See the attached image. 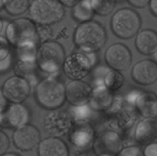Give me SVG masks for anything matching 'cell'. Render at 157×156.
Returning <instances> with one entry per match:
<instances>
[{
    "mask_svg": "<svg viewBox=\"0 0 157 156\" xmlns=\"http://www.w3.org/2000/svg\"><path fill=\"white\" fill-rule=\"evenodd\" d=\"M30 3V0H5L3 9L11 16L18 17L29 10Z\"/></svg>",
    "mask_w": 157,
    "mask_h": 156,
    "instance_id": "obj_24",
    "label": "cell"
},
{
    "mask_svg": "<svg viewBox=\"0 0 157 156\" xmlns=\"http://www.w3.org/2000/svg\"><path fill=\"white\" fill-rule=\"evenodd\" d=\"M31 113L23 103H10L0 113V127L7 129H15L29 123Z\"/></svg>",
    "mask_w": 157,
    "mask_h": 156,
    "instance_id": "obj_13",
    "label": "cell"
},
{
    "mask_svg": "<svg viewBox=\"0 0 157 156\" xmlns=\"http://www.w3.org/2000/svg\"><path fill=\"white\" fill-rule=\"evenodd\" d=\"M69 141L77 151H85L92 148L96 132L88 121L75 122L69 132Z\"/></svg>",
    "mask_w": 157,
    "mask_h": 156,
    "instance_id": "obj_12",
    "label": "cell"
},
{
    "mask_svg": "<svg viewBox=\"0 0 157 156\" xmlns=\"http://www.w3.org/2000/svg\"><path fill=\"white\" fill-rule=\"evenodd\" d=\"M3 28H4V20H3V18L0 16V34L2 32Z\"/></svg>",
    "mask_w": 157,
    "mask_h": 156,
    "instance_id": "obj_39",
    "label": "cell"
},
{
    "mask_svg": "<svg viewBox=\"0 0 157 156\" xmlns=\"http://www.w3.org/2000/svg\"><path fill=\"white\" fill-rule=\"evenodd\" d=\"M31 89L32 86L26 78L13 75L4 81L1 90L9 102L23 103L30 96Z\"/></svg>",
    "mask_w": 157,
    "mask_h": 156,
    "instance_id": "obj_10",
    "label": "cell"
},
{
    "mask_svg": "<svg viewBox=\"0 0 157 156\" xmlns=\"http://www.w3.org/2000/svg\"><path fill=\"white\" fill-rule=\"evenodd\" d=\"M75 123L68 110H48L43 119V129L48 136L61 138L69 133Z\"/></svg>",
    "mask_w": 157,
    "mask_h": 156,
    "instance_id": "obj_7",
    "label": "cell"
},
{
    "mask_svg": "<svg viewBox=\"0 0 157 156\" xmlns=\"http://www.w3.org/2000/svg\"><path fill=\"white\" fill-rule=\"evenodd\" d=\"M129 4L136 9H144L150 3V0H127Z\"/></svg>",
    "mask_w": 157,
    "mask_h": 156,
    "instance_id": "obj_35",
    "label": "cell"
},
{
    "mask_svg": "<svg viewBox=\"0 0 157 156\" xmlns=\"http://www.w3.org/2000/svg\"><path fill=\"white\" fill-rule=\"evenodd\" d=\"M38 29V38H39L40 44L51 40L52 35L53 34L52 28L48 25H37Z\"/></svg>",
    "mask_w": 157,
    "mask_h": 156,
    "instance_id": "obj_30",
    "label": "cell"
},
{
    "mask_svg": "<svg viewBox=\"0 0 157 156\" xmlns=\"http://www.w3.org/2000/svg\"><path fill=\"white\" fill-rule=\"evenodd\" d=\"M152 55H153V60L157 64V49L156 51H155Z\"/></svg>",
    "mask_w": 157,
    "mask_h": 156,
    "instance_id": "obj_41",
    "label": "cell"
},
{
    "mask_svg": "<svg viewBox=\"0 0 157 156\" xmlns=\"http://www.w3.org/2000/svg\"><path fill=\"white\" fill-rule=\"evenodd\" d=\"M143 152L144 156H157V142H153L145 145Z\"/></svg>",
    "mask_w": 157,
    "mask_h": 156,
    "instance_id": "obj_33",
    "label": "cell"
},
{
    "mask_svg": "<svg viewBox=\"0 0 157 156\" xmlns=\"http://www.w3.org/2000/svg\"><path fill=\"white\" fill-rule=\"evenodd\" d=\"M6 38L15 50L38 47L40 44L37 24L29 18H17L8 23Z\"/></svg>",
    "mask_w": 157,
    "mask_h": 156,
    "instance_id": "obj_2",
    "label": "cell"
},
{
    "mask_svg": "<svg viewBox=\"0 0 157 156\" xmlns=\"http://www.w3.org/2000/svg\"><path fill=\"white\" fill-rule=\"evenodd\" d=\"M125 82V78L122 73L110 69L104 78V85L112 92H115L122 88Z\"/></svg>",
    "mask_w": 157,
    "mask_h": 156,
    "instance_id": "obj_25",
    "label": "cell"
},
{
    "mask_svg": "<svg viewBox=\"0 0 157 156\" xmlns=\"http://www.w3.org/2000/svg\"><path fill=\"white\" fill-rule=\"evenodd\" d=\"M38 156H70L67 143L58 137L48 136L38 145Z\"/></svg>",
    "mask_w": 157,
    "mask_h": 156,
    "instance_id": "obj_20",
    "label": "cell"
},
{
    "mask_svg": "<svg viewBox=\"0 0 157 156\" xmlns=\"http://www.w3.org/2000/svg\"><path fill=\"white\" fill-rule=\"evenodd\" d=\"M63 6L66 8H72L74 6L79 2L81 0H58Z\"/></svg>",
    "mask_w": 157,
    "mask_h": 156,
    "instance_id": "obj_36",
    "label": "cell"
},
{
    "mask_svg": "<svg viewBox=\"0 0 157 156\" xmlns=\"http://www.w3.org/2000/svg\"><path fill=\"white\" fill-rule=\"evenodd\" d=\"M141 91H142V90H139V89H133V90H131V91H130L127 94L124 101H125L129 106H131L133 107L135 101H136V98L139 96V94L140 93ZM133 108H134V107H133Z\"/></svg>",
    "mask_w": 157,
    "mask_h": 156,
    "instance_id": "obj_32",
    "label": "cell"
},
{
    "mask_svg": "<svg viewBox=\"0 0 157 156\" xmlns=\"http://www.w3.org/2000/svg\"><path fill=\"white\" fill-rule=\"evenodd\" d=\"M2 156H21V155H19V154L15 152H6V154H2Z\"/></svg>",
    "mask_w": 157,
    "mask_h": 156,
    "instance_id": "obj_40",
    "label": "cell"
},
{
    "mask_svg": "<svg viewBox=\"0 0 157 156\" xmlns=\"http://www.w3.org/2000/svg\"><path fill=\"white\" fill-rule=\"evenodd\" d=\"M135 47L143 55H152L157 49V32L151 28L140 30L136 35Z\"/></svg>",
    "mask_w": 157,
    "mask_h": 156,
    "instance_id": "obj_22",
    "label": "cell"
},
{
    "mask_svg": "<svg viewBox=\"0 0 157 156\" xmlns=\"http://www.w3.org/2000/svg\"><path fill=\"white\" fill-rule=\"evenodd\" d=\"M113 92L110 91L104 84L94 86L90 94L89 106L93 111L107 112L114 101Z\"/></svg>",
    "mask_w": 157,
    "mask_h": 156,
    "instance_id": "obj_19",
    "label": "cell"
},
{
    "mask_svg": "<svg viewBox=\"0 0 157 156\" xmlns=\"http://www.w3.org/2000/svg\"><path fill=\"white\" fill-rule=\"evenodd\" d=\"M133 107L144 118H157V94L154 92L142 90Z\"/></svg>",
    "mask_w": 157,
    "mask_h": 156,
    "instance_id": "obj_21",
    "label": "cell"
},
{
    "mask_svg": "<svg viewBox=\"0 0 157 156\" xmlns=\"http://www.w3.org/2000/svg\"><path fill=\"white\" fill-rule=\"evenodd\" d=\"M12 56L2 61H0V73H6L12 67Z\"/></svg>",
    "mask_w": 157,
    "mask_h": 156,
    "instance_id": "obj_34",
    "label": "cell"
},
{
    "mask_svg": "<svg viewBox=\"0 0 157 156\" xmlns=\"http://www.w3.org/2000/svg\"><path fill=\"white\" fill-rule=\"evenodd\" d=\"M4 2L5 0H0V10H2L4 8Z\"/></svg>",
    "mask_w": 157,
    "mask_h": 156,
    "instance_id": "obj_42",
    "label": "cell"
},
{
    "mask_svg": "<svg viewBox=\"0 0 157 156\" xmlns=\"http://www.w3.org/2000/svg\"><path fill=\"white\" fill-rule=\"evenodd\" d=\"M12 56V46L6 37L0 35V61Z\"/></svg>",
    "mask_w": 157,
    "mask_h": 156,
    "instance_id": "obj_28",
    "label": "cell"
},
{
    "mask_svg": "<svg viewBox=\"0 0 157 156\" xmlns=\"http://www.w3.org/2000/svg\"><path fill=\"white\" fill-rule=\"evenodd\" d=\"M65 84L58 76H45L38 82L35 89L37 103L47 110L62 107L66 102Z\"/></svg>",
    "mask_w": 157,
    "mask_h": 156,
    "instance_id": "obj_3",
    "label": "cell"
},
{
    "mask_svg": "<svg viewBox=\"0 0 157 156\" xmlns=\"http://www.w3.org/2000/svg\"><path fill=\"white\" fill-rule=\"evenodd\" d=\"M92 86L83 80H74L70 81L65 87L66 101L72 106L88 104Z\"/></svg>",
    "mask_w": 157,
    "mask_h": 156,
    "instance_id": "obj_16",
    "label": "cell"
},
{
    "mask_svg": "<svg viewBox=\"0 0 157 156\" xmlns=\"http://www.w3.org/2000/svg\"><path fill=\"white\" fill-rule=\"evenodd\" d=\"M29 18L37 25L51 26L62 21L65 7L58 0H33L29 9Z\"/></svg>",
    "mask_w": 157,
    "mask_h": 156,
    "instance_id": "obj_5",
    "label": "cell"
},
{
    "mask_svg": "<svg viewBox=\"0 0 157 156\" xmlns=\"http://www.w3.org/2000/svg\"><path fill=\"white\" fill-rule=\"evenodd\" d=\"M41 140V134L38 128L28 123L14 129L12 142L21 151H30L37 148Z\"/></svg>",
    "mask_w": 157,
    "mask_h": 156,
    "instance_id": "obj_15",
    "label": "cell"
},
{
    "mask_svg": "<svg viewBox=\"0 0 157 156\" xmlns=\"http://www.w3.org/2000/svg\"><path fill=\"white\" fill-rule=\"evenodd\" d=\"M131 76L140 85H152L157 81V64L152 59L141 60L133 65Z\"/></svg>",
    "mask_w": 157,
    "mask_h": 156,
    "instance_id": "obj_17",
    "label": "cell"
},
{
    "mask_svg": "<svg viewBox=\"0 0 157 156\" xmlns=\"http://www.w3.org/2000/svg\"><path fill=\"white\" fill-rule=\"evenodd\" d=\"M90 6L95 14L101 16H107L113 12L116 7V0H90Z\"/></svg>",
    "mask_w": 157,
    "mask_h": 156,
    "instance_id": "obj_26",
    "label": "cell"
},
{
    "mask_svg": "<svg viewBox=\"0 0 157 156\" xmlns=\"http://www.w3.org/2000/svg\"><path fill=\"white\" fill-rule=\"evenodd\" d=\"M157 139V118H144L133 131V139L141 145H147Z\"/></svg>",
    "mask_w": 157,
    "mask_h": 156,
    "instance_id": "obj_18",
    "label": "cell"
},
{
    "mask_svg": "<svg viewBox=\"0 0 157 156\" xmlns=\"http://www.w3.org/2000/svg\"><path fill=\"white\" fill-rule=\"evenodd\" d=\"M73 40L79 51L97 53L107 43V30L101 22L95 20L79 23L74 32Z\"/></svg>",
    "mask_w": 157,
    "mask_h": 156,
    "instance_id": "obj_1",
    "label": "cell"
},
{
    "mask_svg": "<svg viewBox=\"0 0 157 156\" xmlns=\"http://www.w3.org/2000/svg\"><path fill=\"white\" fill-rule=\"evenodd\" d=\"M8 104H9V102L6 100L4 95H3L2 91V90L0 89V113L5 110V108L7 106Z\"/></svg>",
    "mask_w": 157,
    "mask_h": 156,
    "instance_id": "obj_38",
    "label": "cell"
},
{
    "mask_svg": "<svg viewBox=\"0 0 157 156\" xmlns=\"http://www.w3.org/2000/svg\"><path fill=\"white\" fill-rule=\"evenodd\" d=\"M148 6L152 15L157 18V0H150Z\"/></svg>",
    "mask_w": 157,
    "mask_h": 156,
    "instance_id": "obj_37",
    "label": "cell"
},
{
    "mask_svg": "<svg viewBox=\"0 0 157 156\" xmlns=\"http://www.w3.org/2000/svg\"><path fill=\"white\" fill-rule=\"evenodd\" d=\"M106 64L112 70L122 72L131 66L133 56L131 50L122 43L111 44L104 54Z\"/></svg>",
    "mask_w": 157,
    "mask_h": 156,
    "instance_id": "obj_14",
    "label": "cell"
},
{
    "mask_svg": "<svg viewBox=\"0 0 157 156\" xmlns=\"http://www.w3.org/2000/svg\"><path fill=\"white\" fill-rule=\"evenodd\" d=\"M142 19L140 14L131 8H121L117 10L110 18V28L117 38L130 39L140 30Z\"/></svg>",
    "mask_w": 157,
    "mask_h": 156,
    "instance_id": "obj_6",
    "label": "cell"
},
{
    "mask_svg": "<svg viewBox=\"0 0 157 156\" xmlns=\"http://www.w3.org/2000/svg\"><path fill=\"white\" fill-rule=\"evenodd\" d=\"M124 145V140L118 131L106 128L96 134L92 148L97 156H117Z\"/></svg>",
    "mask_w": 157,
    "mask_h": 156,
    "instance_id": "obj_8",
    "label": "cell"
},
{
    "mask_svg": "<svg viewBox=\"0 0 157 156\" xmlns=\"http://www.w3.org/2000/svg\"><path fill=\"white\" fill-rule=\"evenodd\" d=\"M95 13L90 6V0H81L71 8V16L78 23L93 20Z\"/></svg>",
    "mask_w": 157,
    "mask_h": 156,
    "instance_id": "obj_23",
    "label": "cell"
},
{
    "mask_svg": "<svg viewBox=\"0 0 157 156\" xmlns=\"http://www.w3.org/2000/svg\"><path fill=\"white\" fill-rule=\"evenodd\" d=\"M10 147V139L5 132L0 129V156L6 154Z\"/></svg>",
    "mask_w": 157,
    "mask_h": 156,
    "instance_id": "obj_31",
    "label": "cell"
},
{
    "mask_svg": "<svg viewBox=\"0 0 157 156\" xmlns=\"http://www.w3.org/2000/svg\"><path fill=\"white\" fill-rule=\"evenodd\" d=\"M38 47H24L17 49L16 59L13 64L15 75L26 78L29 81L31 86L35 80V73L36 70H38L36 64Z\"/></svg>",
    "mask_w": 157,
    "mask_h": 156,
    "instance_id": "obj_9",
    "label": "cell"
},
{
    "mask_svg": "<svg viewBox=\"0 0 157 156\" xmlns=\"http://www.w3.org/2000/svg\"><path fill=\"white\" fill-rule=\"evenodd\" d=\"M117 156H144L142 148L136 145L124 146Z\"/></svg>",
    "mask_w": 157,
    "mask_h": 156,
    "instance_id": "obj_29",
    "label": "cell"
},
{
    "mask_svg": "<svg viewBox=\"0 0 157 156\" xmlns=\"http://www.w3.org/2000/svg\"><path fill=\"white\" fill-rule=\"evenodd\" d=\"M71 114L75 122L79 121H88L91 116V113L93 110L90 109L88 104L79 106H72L68 110Z\"/></svg>",
    "mask_w": 157,
    "mask_h": 156,
    "instance_id": "obj_27",
    "label": "cell"
},
{
    "mask_svg": "<svg viewBox=\"0 0 157 156\" xmlns=\"http://www.w3.org/2000/svg\"><path fill=\"white\" fill-rule=\"evenodd\" d=\"M65 58V50L59 42L49 40L41 43L36 54L38 70L46 76H58L62 70Z\"/></svg>",
    "mask_w": 157,
    "mask_h": 156,
    "instance_id": "obj_4",
    "label": "cell"
},
{
    "mask_svg": "<svg viewBox=\"0 0 157 156\" xmlns=\"http://www.w3.org/2000/svg\"><path fill=\"white\" fill-rule=\"evenodd\" d=\"M93 66L86 53L74 52L66 56L62 70L64 75L71 80H83L91 72Z\"/></svg>",
    "mask_w": 157,
    "mask_h": 156,
    "instance_id": "obj_11",
    "label": "cell"
}]
</instances>
